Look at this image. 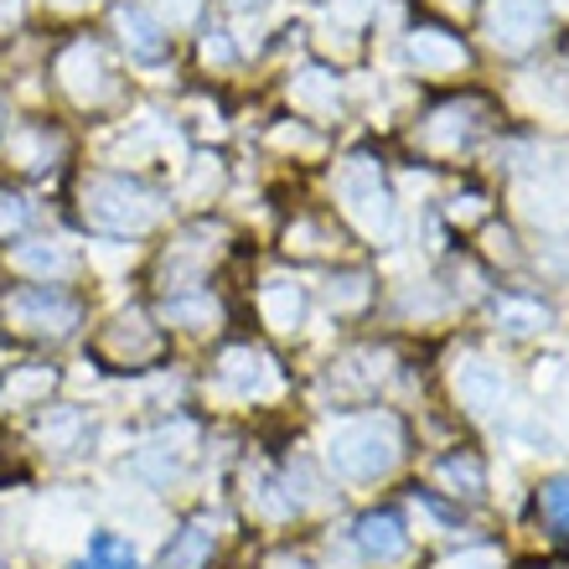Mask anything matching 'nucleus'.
<instances>
[{
  "label": "nucleus",
  "mask_w": 569,
  "mask_h": 569,
  "mask_svg": "<svg viewBox=\"0 0 569 569\" xmlns=\"http://www.w3.org/2000/svg\"><path fill=\"white\" fill-rule=\"evenodd\" d=\"M16 264H21V270H37V274H42V284H47V270H52V274L73 270V259L62 254V249H21V254H16Z\"/></svg>",
  "instance_id": "nucleus-11"
},
{
  "label": "nucleus",
  "mask_w": 569,
  "mask_h": 569,
  "mask_svg": "<svg viewBox=\"0 0 569 569\" xmlns=\"http://www.w3.org/2000/svg\"><path fill=\"white\" fill-rule=\"evenodd\" d=\"M21 218H27V208H21V197L0 192V233H6V228H16Z\"/></svg>",
  "instance_id": "nucleus-15"
},
{
  "label": "nucleus",
  "mask_w": 569,
  "mask_h": 569,
  "mask_svg": "<svg viewBox=\"0 0 569 569\" xmlns=\"http://www.w3.org/2000/svg\"><path fill=\"white\" fill-rule=\"evenodd\" d=\"M440 477L456 481V487L466 481V497H477V492H481V466L471 461V456H450V461H440Z\"/></svg>",
  "instance_id": "nucleus-12"
},
{
  "label": "nucleus",
  "mask_w": 569,
  "mask_h": 569,
  "mask_svg": "<svg viewBox=\"0 0 569 569\" xmlns=\"http://www.w3.org/2000/svg\"><path fill=\"white\" fill-rule=\"evenodd\" d=\"M399 461V425L393 420H378V415H368V420H352L347 430L331 435V466L342 471V477H378V471H389V466Z\"/></svg>",
  "instance_id": "nucleus-2"
},
{
  "label": "nucleus",
  "mask_w": 569,
  "mask_h": 569,
  "mask_svg": "<svg viewBox=\"0 0 569 569\" xmlns=\"http://www.w3.org/2000/svg\"><path fill=\"white\" fill-rule=\"evenodd\" d=\"M78 569H136V555H130V543L114 539V533H93L89 555L78 559Z\"/></svg>",
  "instance_id": "nucleus-9"
},
{
  "label": "nucleus",
  "mask_w": 569,
  "mask_h": 569,
  "mask_svg": "<svg viewBox=\"0 0 569 569\" xmlns=\"http://www.w3.org/2000/svg\"><path fill=\"white\" fill-rule=\"evenodd\" d=\"M492 31H497V42H508V47H528L533 37H539V11H518V0H502L492 16Z\"/></svg>",
  "instance_id": "nucleus-7"
},
{
  "label": "nucleus",
  "mask_w": 569,
  "mask_h": 569,
  "mask_svg": "<svg viewBox=\"0 0 569 569\" xmlns=\"http://www.w3.org/2000/svg\"><path fill=\"white\" fill-rule=\"evenodd\" d=\"M156 192H146L140 181L130 177H93L83 181V218L99 233H114V239H130V233H146L156 223Z\"/></svg>",
  "instance_id": "nucleus-1"
},
{
  "label": "nucleus",
  "mask_w": 569,
  "mask_h": 569,
  "mask_svg": "<svg viewBox=\"0 0 569 569\" xmlns=\"http://www.w3.org/2000/svg\"><path fill=\"white\" fill-rule=\"evenodd\" d=\"M239 6H249V0H239Z\"/></svg>",
  "instance_id": "nucleus-17"
},
{
  "label": "nucleus",
  "mask_w": 569,
  "mask_h": 569,
  "mask_svg": "<svg viewBox=\"0 0 569 569\" xmlns=\"http://www.w3.org/2000/svg\"><path fill=\"white\" fill-rule=\"evenodd\" d=\"M0 316L11 321V331L21 337H68L78 327V300L58 284H31V290H16Z\"/></svg>",
  "instance_id": "nucleus-3"
},
{
  "label": "nucleus",
  "mask_w": 569,
  "mask_h": 569,
  "mask_svg": "<svg viewBox=\"0 0 569 569\" xmlns=\"http://www.w3.org/2000/svg\"><path fill=\"white\" fill-rule=\"evenodd\" d=\"M497 316H508L512 331H533V327H543V311H533V306H518V300L497 306Z\"/></svg>",
  "instance_id": "nucleus-13"
},
{
  "label": "nucleus",
  "mask_w": 569,
  "mask_h": 569,
  "mask_svg": "<svg viewBox=\"0 0 569 569\" xmlns=\"http://www.w3.org/2000/svg\"><path fill=\"white\" fill-rule=\"evenodd\" d=\"M120 31H124V47H130V58H140V62H161V58H166V37H161V27H156L146 11L124 6V11H120Z\"/></svg>",
  "instance_id": "nucleus-6"
},
{
  "label": "nucleus",
  "mask_w": 569,
  "mask_h": 569,
  "mask_svg": "<svg viewBox=\"0 0 569 569\" xmlns=\"http://www.w3.org/2000/svg\"><path fill=\"white\" fill-rule=\"evenodd\" d=\"M446 569H497V555L492 549H466V555H456Z\"/></svg>",
  "instance_id": "nucleus-14"
},
{
  "label": "nucleus",
  "mask_w": 569,
  "mask_h": 569,
  "mask_svg": "<svg viewBox=\"0 0 569 569\" xmlns=\"http://www.w3.org/2000/svg\"><path fill=\"white\" fill-rule=\"evenodd\" d=\"M259 368H270V362L259 358L254 347H233V352H223V368H218V378H223V383H239L243 393L249 389H259Z\"/></svg>",
  "instance_id": "nucleus-8"
},
{
  "label": "nucleus",
  "mask_w": 569,
  "mask_h": 569,
  "mask_svg": "<svg viewBox=\"0 0 569 569\" xmlns=\"http://www.w3.org/2000/svg\"><path fill=\"white\" fill-rule=\"evenodd\" d=\"M539 512L559 528V533H569V477L543 481V492H539Z\"/></svg>",
  "instance_id": "nucleus-10"
},
{
  "label": "nucleus",
  "mask_w": 569,
  "mask_h": 569,
  "mask_svg": "<svg viewBox=\"0 0 569 569\" xmlns=\"http://www.w3.org/2000/svg\"><path fill=\"white\" fill-rule=\"evenodd\" d=\"M0 569H11V565H6V559H0Z\"/></svg>",
  "instance_id": "nucleus-16"
},
{
  "label": "nucleus",
  "mask_w": 569,
  "mask_h": 569,
  "mask_svg": "<svg viewBox=\"0 0 569 569\" xmlns=\"http://www.w3.org/2000/svg\"><path fill=\"white\" fill-rule=\"evenodd\" d=\"M212 543H218L212 523H208V518H192V523L171 539V549L161 555V569H202L212 559Z\"/></svg>",
  "instance_id": "nucleus-5"
},
{
  "label": "nucleus",
  "mask_w": 569,
  "mask_h": 569,
  "mask_svg": "<svg viewBox=\"0 0 569 569\" xmlns=\"http://www.w3.org/2000/svg\"><path fill=\"white\" fill-rule=\"evenodd\" d=\"M358 549L368 559H373V565H399V559L409 555V533H405V518H399V512H368V518H362L358 523Z\"/></svg>",
  "instance_id": "nucleus-4"
}]
</instances>
